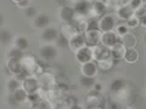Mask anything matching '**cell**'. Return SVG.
<instances>
[{"instance_id": "cell-1", "label": "cell", "mask_w": 146, "mask_h": 109, "mask_svg": "<svg viewBox=\"0 0 146 109\" xmlns=\"http://www.w3.org/2000/svg\"><path fill=\"white\" fill-rule=\"evenodd\" d=\"M117 17L115 13H105L104 16L98 18V28L100 32L106 33V32H115L117 27Z\"/></svg>"}, {"instance_id": "cell-2", "label": "cell", "mask_w": 146, "mask_h": 109, "mask_svg": "<svg viewBox=\"0 0 146 109\" xmlns=\"http://www.w3.org/2000/svg\"><path fill=\"white\" fill-rule=\"evenodd\" d=\"M38 56L45 62H51L57 58L58 49L55 46V44H43L38 50Z\"/></svg>"}, {"instance_id": "cell-3", "label": "cell", "mask_w": 146, "mask_h": 109, "mask_svg": "<svg viewBox=\"0 0 146 109\" xmlns=\"http://www.w3.org/2000/svg\"><path fill=\"white\" fill-rule=\"evenodd\" d=\"M58 35H60V28H57L55 26H49L42 30L40 40L43 41V44H55Z\"/></svg>"}, {"instance_id": "cell-4", "label": "cell", "mask_w": 146, "mask_h": 109, "mask_svg": "<svg viewBox=\"0 0 146 109\" xmlns=\"http://www.w3.org/2000/svg\"><path fill=\"white\" fill-rule=\"evenodd\" d=\"M57 17L61 21V23H73L77 18L74 9L72 6H58L57 9Z\"/></svg>"}, {"instance_id": "cell-5", "label": "cell", "mask_w": 146, "mask_h": 109, "mask_svg": "<svg viewBox=\"0 0 146 109\" xmlns=\"http://www.w3.org/2000/svg\"><path fill=\"white\" fill-rule=\"evenodd\" d=\"M84 103L86 108H94V107H101L104 104V97L101 92L95 90H90L86 96L84 97Z\"/></svg>"}, {"instance_id": "cell-6", "label": "cell", "mask_w": 146, "mask_h": 109, "mask_svg": "<svg viewBox=\"0 0 146 109\" xmlns=\"http://www.w3.org/2000/svg\"><path fill=\"white\" fill-rule=\"evenodd\" d=\"M72 7L77 18H90V4L86 0H74Z\"/></svg>"}, {"instance_id": "cell-7", "label": "cell", "mask_w": 146, "mask_h": 109, "mask_svg": "<svg viewBox=\"0 0 146 109\" xmlns=\"http://www.w3.org/2000/svg\"><path fill=\"white\" fill-rule=\"evenodd\" d=\"M22 87H23L29 95H32V93H38L40 91V89H42V85L39 83L38 76L28 75L23 81H22Z\"/></svg>"}, {"instance_id": "cell-8", "label": "cell", "mask_w": 146, "mask_h": 109, "mask_svg": "<svg viewBox=\"0 0 146 109\" xmlns=\"http://www.w3.org/2000/svg\"><path fill=\"white\" fill-rule=\"evenodd\" d=\"M74 60L79 63V64H83V63L94 61V53H93V47L89 46V45H85L84 47L79 49L78 51L74 52Z\"/></svg>"}, {"instance_id": "cell-9", "label": "cell", "mask_w": 146, "mask_h": 109, "mask_svg": "<svg viewBox=\"0 0 146 109\" xmlns=\"http://www.w3.org/2000/svg\"><path fill=\"white\" fill-rule=\"evenodd\" d=\"M84 36L86 40V45L94 47L96 45L101 44V36H102V32H100L98 28L95 29H88L84 32Z\"/></svg>"}, {"instance_id": "cell-10", "label": "cell", "mask_w": 146, "mask_h": 109, "mask_svg": "<svg viewBox=\"0 0 146 109\" xmlns=\"http://www.w3.org/2000/svg\"><path fill=\"white\" fill-rule=\"evenodd\" d=\"M134 15V9L129 4H122L118 5L115 10V16L121 21H127Z\"/></svg>"}, {"instance_id": "cell-11", "label": "cell", "mask_w": 146, "mask_h": 109, "mask_svg": "<svg viewBox=\"0 0 146 109\" xmlns=\"http://www.w3.org/2000/svg\"><path fill=\"white\" fill-rule=\"evenodd\" d=\"M99 66L96 61H90L80 64V73L82 75L90 76V78H96L99 74Z\"/></svg>"}, {"instance_id": "cell-12", "label": "cell", "mask_w": 146, "mask_h": 109, "mask_svg": "<svg viewBox=\"0 0 146 109\" xmlns=\"http://www.w3.org/2000/svg\"><path fill=\"white\" fill-rule=\"evenodd\" d=\"M86 45V40H85V36H84V33H77L72 36V38L68 40V47L71 49V51L76 52L78 51L79 49L84 47Z\"/></svg>"}, {"instance_id": "cell-13", "label": "cell", "mask_w": 146, "mask_h": 109, "mask_svg": "<svg viewBox=\"0 0 146 109\" xmlns=\"http://www.w3.org/2000/svg\"><path fill=\"white\" fill-rule=\"evenodd\" d=\"M107 4L105 0L101 1H96L90 4V17L93 18H100L101 16H104L105 13L107 12Z\"/></svg>"}, {"instance_id": "cell-14", "label": "cell", "mask_w": 146, "mask_h": 109, "mask_svg": "<svg viewBox=\"0 0 146 109\" xmlns=\"http://www.w3.org/2000/svg\"><path fill=\"white\" fill-rule=\"evenodd\" d=\"M32 24H33V27L35 29L43 30V29L46 28V27L51 26V18H50V16L48 15V13L39 12L38 16H36L34 20L32 21Z\"/></svg>"}, {"instance_id": "cell-15", "label": "cell", "mask_w": 146, "mask_h": 109, "mask_svg": "<svg viewBox=\"0 0 146 109\" xmlns=\"http://www.w3.org/2000/svg\"><path fill=\"white\" fill-rule=\"evenodd\" d=\"M93 53H94V61L100 62L104 60H107V58L111 57V53H110V47H106L104 45H96V46L93 47Z\"/></svg>"}, {"instance_id": "cell-16", "label": "cell", "mask_w": 146, "mask_h": 109, "mask_svg": "<svg viewBox=\"0 0 146 109\" xmlns=\"http://www.w3.org/2000/svg\"><path fill=\"white\" fill-rule=\"evenodd\" d=\"M127 49L121 41H118L117 44H115L112 47H110V53H111V57L115 61H121L124 58Z\"/></svg>"}, {"instance_id": "cell-17", "label": "cell", "mask_w": 146, "mask_h": 109, "mask_svg": "<svg viewBox=\"0 0 146 109\" xmlns=\"http://www.w3.org/2000/svg\"><path fill=\"white\" fill-rule=\"evenodd\" d=\"M119 41V36L116 34V32H106L102 33L101 36V45L106 47H112L115 44Z\"/></svg>"}, {"instance_id": "cell-18", "label": "cell", "mask_w": 146, "mask_h": 109, "mask_svg": "<svg viewBox=\"0 0 146 109\" xmlns=\"http://www.w3.org/2000/svg\"><path fill=\"white\" fill-rule=\"evenodd\" d=\"M119 41L124 45L125 49H136V45H138V38L134 33L131 32H128L125 35H123L119 39Z\"/></svg>"}, {"instance_id": "cell-19", "label": "cell", "mask_w": 146, "mask_h": 109, "mask_svg": "<svg viewBox=\"0 0 146 109\" xmlns=\"http://www.w3.org/2000/svg\"><path fill=\"white\" fill-rule=\"evenodd\" d=\"M77 33H79V32H78L77 27L73 23H63L60 27V34L63 35L65 38H67L68 40H70L72 36L74 34H77Z\"/></svg>"}, {"instance_id": "cell-20", "label": "cell", "mask_w": 146, "mask_h": 109, "mask_svg": "<svg viewBox=\"0 0 146 109\" xmlns=\"http://www.w3.org/2000/svg\"><path fill=\"white\" fill-rule=\"evenodd\" d=\"M13 46L17 47L18 50H21L22 52H26L29 49V40L26 35H17L13 39Z\"/></svg>"}, {"instance_id": "cell-21", "label": "cell", "mask_w": 146, "mask_h": 109, "mask_svg": "<svg viewBox=\"0 0 146 109\" xmlns=\"http://www.w3.org/2000/svg\"><path fill=\"white\" fill-rule=\"evenodd\" d=\"M6 68L11 74H18V73L23 72L22 69V64H21V60H16V58H9L6 60Z\"/></svg>"}, {"instance_id": "cell-22", "label": "cell", "mask_w": 146, "mask_h": 109, "mask_svg": "<svg viewBox=\"0 0 146 109\" xmlns=\"http://www.w3.org/2000/svg\"><path fill=\"white\" fill-rule=\"evenodd\" d=\"M13 39H15V36H13L11 30L5 29V28L0 29V45L9 46V45L13 44Z\"/></svg>"}, {"instance_id": "cell-23", "label": "cell", "mask_w": 146, "mask_h": 109, "mask_svg": "<svg viewBox=\"0 0 146 109\" xmlns=\"http://www.w3.org/2000/svg\"><path fill=\"white\" fill-rule=\"evenodd\" d=\"M139 57H140V54L136 49H127L123 60H124L128 64H133V63H136L139 61Z\"/></svg>"}, {"instance_id": "cell-24", "label": "cell", "mask_w": 146, "mask_h": 109, "mask_svg": "<svg viewBox=\"0 0 146 109\" xmlns=\"http://www.w3.org/2000/svg\"><path fill=\"white\" fill-rule=\"evenodd\" d=\"M22 87V83L18 79H16L15 76H12V78L7 79L6 81V92L7 93H13L16 92L18 89Z\"/></svg>"}, {"instance_id": "cell-25", "label": "cell", "mask_w": 146, "mask_h": 109, "mask_svg": "<svg viewBox=\"0 0 146 109\" xmlns=\"http://www.w3.org/2000/svg\"><path fill=\"white\" fill-rule=\"evenodd\" d=\"M38 79H39V83L42 85V87L48 89L49 86L55 84V78L51 74H49V73H42V74L38 76Z\"/></svg>"}, {"instance_id": "cell-26", "label": "cell", "mask_w": 146, "mask_h": 109, "mask_svg": "<svg viewBox=\"0 0 146 109\" xmlns=\"http://www.w3.org/2000/svg\"><path fill=\"white\" fill-rule=\"evenodd\" d=\"M125 86H127L125 85V81L123 80V79H115V80H112L110 89H111L112 92L119 93V92H122V91L125 90Z\"/></svg>"}, {"instance_id": "cell-27", "label": "cell", "mask_w": 146, "mask_h": 109, "mask_svg": "<svg viewBox=\"0 0 146 109\" xmlns=\"http://www.w3.org/2000/svg\"><path fill=\"white\" fill-rule=\"evenodd\" d=\"M13 96H15V98H16V101H17L18 104H22V103L28 102L29 93L27 92L23 87H21V89H18L16 92H13Z\"/></svg>"}, {"instance_id": "cell-28", "label": "cell", "mask_w": 146, "mask_h": 109, "mask_svg": "<svg viewBox=\"0 0 146 109\" xmlns=\"http://www.w3.org/2000/svg\"><path fill=\"white\" fill-rule=\"evenodd\" d=\"M25 56V52H22L21 50H18L12 45L10 49H7L6 51V60L9 58H16V60H22V57Z\"/></svg>"}, {"instance_id": "cell-29", "label": "cell", "mask_w": 146, "mask_h": 109, "mask_svg": "<svg viewBox=\"0 0 146 109\" xmlns=\"http://www.w3.org/2000/svg\"><path fill=\"white\" fill-rule=\"evenodd\" d=\"M95 83H96V78H90V76H85V75H80L79 78V84L88 90L93 89Z\"/></svg>"}, {"instance_id": "cell-30", "label": "cell", "mask_w": 146, "mask_h": 109, "mask_svg": "<svg viewBox=\"0 0 146 109\" xmlns=\"http://www.w3.org/2000/svg\"><path fill=\"white\" fill-rule=\"evenodd\" d=\"M98 66H99V69L100 70H104V72L110 70L113 66H115V60H113L112 57H110V58H107V60H104V61L98 62Z\"/></svg>"}, {"instance_id": "cell-31", "label": "cell", "mask_w": 146, "mask_h": 109, "mask_svg": "<svg viewBox=\"0 0 146 109\" xmlns=\"http://www.w3.org/2000/svg\"><path fill=\"white\" fill-rule=\"evenodd\" d=\"M38 13H39L38 9H36L35 6H32V5L23 10V15H25V17H26V18H28V20H32V21H33L36 16H38Z\"/></svg>"}, {"instance_id": "cell-32", "label": "cell", "mask_w": 146, "mask_h": 109, "mask_svg": "<svg viewBox=\"0 0 146 109\" xmlns=\"http://www.w3.org/2000/svg\"><path fill=\"white\" fill-rule=\"evenodd\" d=\"M125 24L129 29H135V28H138V27H140V18L136 17L135 15H133L129 20L125 21Z\"/></svg>"}, {"instance_id": "cell-33", "label": "cell", "mask_w": 146, "mask_h": 109, "mask_svg": "<svg viewBox=\"0 0 146 109\" xmlns=\"http://www.w3.org/2000/svg\"><path fill=\"white\" fill-rule=\"evenodd\" d=\"M55 46H56L58 50L68 47V39L60 34V35H58V38H57V40L55 41Z\"/></svg>"}, {"instance_id": "cell-34", "label": "cell", "mask_w": 146, "mask_h": 109, "mask_svg": "<svg viewBox=\"0 0 146 109\" xmlns=\"http://www.w3.org/2000/svg\"><path fill=\"white\" fill-rule=\"evenodd\" d=\"M115 32H116V34L119 36V39H121L123 35H125L128 32H129V28L127 27L125 23H118L117 27H116V29H115Z\"/></svg>"}, {"instance_id": "cell-35", "label": "cell", "mask_w": 146, "mask_h": 109, "mask_svg": "<svg viewBox=\"0 0 146 109\" xmlns=\"http://www.w3.org/2000/svg\"><path fill=\"white\" fill-rule=\"evenodd\" d=\"M5 102L9 104V106H17V101H16V98L15 96H13V93H7L6 95V97H5Z\"/></svg>"}, {"instance_id": "cell-36", "label": "cell", "mask_w": 146, "mask_h": 109, "mask_svg": "<svg viewBox=\"0 0 146 109\" xmlns=\"http://www.w3.org/2000/svg\"><path fill=\"white\" fill-rule=\"evenodd\" d=\"M134 15L139 18H143L144 16H146V6L143 5V6L138 7L136 10H134Z\"/></svg>"}, {"instance_id": "cell-37", "label": "cell", "mask_w": 146, "mask_h": 109, "mask_svg": "<svg viewBox=\"0 0 146 109\" xmlns=\"http://www.w3.org/2000/svg\"><path fill=\"white\" fill-rule=\"evenodd\" d=\"M16 5H17L18 9H22V10H25V9L31 6V0H20V1H18Z\"/></svg>"}, {"instance_id": "cell-38", "label": "cell", "mask_w": 146, "mask_h": 109, "mask_svg": "<svg viewBox=\"0 0 146 109\" xmlns=\"http://www.w3.org/2000/svg\"><path fill=\"white\" fill-rule=\"evenodd\" d=\"M129 5L134 9V10H136L138 7H140V6H143V1L141 0H129Z\"/></svg>"}, {"instance_id": "cell-39", "label": "cell", "mask_w": 146, "mask_h": 109, "mask_svg": "<svg viewBox=\"0 0 146 109\" xmlns=\"http://www.w3.org/2000/svg\"><path fill=\"white\" fill-rule=\"evenodd\" d=\"M91 90H95V91H99V92H101V91H102V84H101V83H99V81H96Z\"/></svg>"}, {"instance_id": "cell-40", "label": "cell", "mask_w": 146, "mask_h": 109, "mask_svg": "<svg viewBox=\"0 0 146 109\" xmlns=\"http://www.w3.org/2000/svg\"><path fill=\"white\" fill-rule=\"evenodd\" d=\"M67 109H85L84 106H82V104H78V103H72L70 107Z\"/></svg>"}, {"instance_id": "cell-41", "label": "cell", "mask_w": 146, "mask_h": 109, "mask_svg": "<svg viewBox=\"0 0 146 109\" xmlns=\"http://www.w3.org/2000/svg\"><path fill=\"white\" fill-rule=\"evenodd\" d=\"M4 23H5V17H4V13L0 11V29L4 27Z\"/></svg>"}, {"instance_id": "cell-42", "label": "cell", "mask_w": 146, "mask_h": 109, "mask_svg": "<svg viewBox=\"0 0 146 109\" xmlns=\"http://www.w3.org/2000/svg\"><path fill=\"white\" fill-rule=\"evenodd\" d=\"M140 26L143 27V28H146V16L140 18Z\"/></svg>"}, {"instance_id": "cell-43", "label": "cell", "mask_w": 146, "mask_h": 109, "mask_svg": "<svg viewBox=\"0 0 146 109\" xmlns=\"http://www.w3.org/2000/svg\"><path fill=\"white\" fill-rule=\"evenodd\" d=\"M143 43H144V45L146 46V33L143 35Z\"/></svg>"}, {"instance_id": "cell-44", "label": "cell", "mask_w": 146, "mask_h": 109, "mask_svg": "<svg viewBox=\"0 0 146 109\" xmlns=\"http://www.w3.org/2000/svg\"><path fill=\"white\" fill-rule=\"evenodd\" d=\"M89 4H93V3H96V1H101V0H86Z\"/></svg>"}, {"instance_id": "cell-45", "label": "cell", "mask_w": 146, "mask_h": 109, "mask_svg": "<svg viewBox=\"0 0 146 109\" xmlns=\"http://www.w3.org/2000/svg\"><path fill=\"white\" fill-rule=\"evenodd\" d=\"M88 109H102L101 107H94V108H88Z\"/></svg>"}, {"instance_id": "cell-46", "label": "cell", "mask_w": 146, "mask_h": 109, "mask_svg": "<svg viewBox=\"0 0 146 109\" xmlns=\"http://www.w3.org/2000/svg\"><path fill=\"white\" fill-rule=\"evenodd\" d=\"M141 1H143V5L146 6V0H141Z\"/></svg>"}, {"instance_id": "cell-47", "label": "cell", "mask_w": 146, "mask_h": 109, "mask_svg": "<svg viewBox=\"0 0 146 109\" xmlns=\"http://www.w3.org/2000/svg\"><path fill=\"white\" fill-rule=\"evenodd\" d=\"M12 1H13V3H15V4H17L18 1H20V0H12Z\"/></svg>"}, {"instance_id": "cell-48", "label": "cell", "mask_w": 146, "mask_h": 109, "mask_svg": "<svg viewBox=\"0 0 146 109\" xmlns=\"http://www.w3.org/2000/svg\"><path fill=\"white\" fill-rule=\"evenodd\" d=\"M145 80H146V79H145Z\"/></svg>"}]
</instances>
